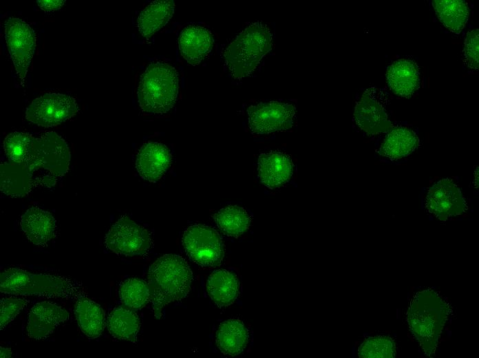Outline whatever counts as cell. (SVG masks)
Returning a JSON list of instances; mask_svg holds the SVG:
<instances>
[{"mask_svg": "<svg viewBox=\"0 0 479 358\" xmlns=\"http://www.w3.org/2000/svg\"><path fill=\"white\" fill-rule=\"evenodd\" d=\"M8 163L0 165V189L10 197H23L36 187L51 188L68 171L70 151L54 131L39 136L14 131L3 142Z\"/></svg>", "mask_w": 479, "mask_h": 358, "instance_id": "6da1fadb", "label": "cell"}, {"mask_svg": "<svg viewBox=\"0 0 479 358\" xmlns=\"http://www.w3.org/2000/svg\"><path fill=\"white\" fill-rule=\"evenodd\" d=\"M192 272L180 255L167 254L149 267L148 284L154 316L159 319L162 309L169 303L185 297L191 288Z\"/></svg>", "mask_w": 479, "mask_h": 358, "instance_id": "7a4b0ae2", "label": "cell"}, {"mask_svg": "<svg viewBox=\"0 0 479 358\" xmlns=\"http://www.w3.org/2000/svg\"><path fill=\"white\" fill-rule=\"evenodd\" d=\"M0 291L15 295L73 300L87 297L83 285L75 280L50 274H34L18 268H11L1 273Z\"/></svg>", "mask_w": 479, "mask_h": 358, "instance_id": "3957f363", "label": "cell"}, {"mask_svg": "<svg viewBox=\"0 0 479 358\" xmlns=\"http://www.w3.org/2000/svg\"><path fill=\"white\" fill-rule=\"evenodd\" d=\"M449 311L447 302L434 290L419 291L412 298L407 320L426 355H434Z\"/></svg>", "mask_w": 479, "mask_h": 358, "instance_id": "277c9868", "label": "cell"}, {"mask_svg": "<svg viewBox=\"0 0 479 358\" xmlns=\"http://www.w3.org/2000/svg\"><path fill=\"white\" fill-rule=\"evenodd\" d=\"M178 92L176 70L164 62L152 63L140 76L137 90L138 104L146 114H164L175 104Z\"/></svg>", "mask_w": 479, "mask_h": 358, "instance_id": "5b68a950", "label": "cell"}, {"mask_svg": "<svg viewBox=\"0 0 479 358\" xmlns=\"http://www.w3.org/2000/svg\"><path fill=\"white\" fill-rule=\"evenodd\" d=\"M272 47V34L264 24L254 23L245 28L224 52L231 74L240 79L251 74Z\"/></svg>", "mask_w": 479, "mask_h": 358, "instance_id": "8992f818", "label": "cell"}, {"mask_svg": "<svg viewBox=\"0 0 479 358\" xmlns=\"http://www.w3.org/2000/svg\"><path fill=\"white\" fill-rule=\"evenodd\" d=\"M182 243L190 260L200 266L214 267L223 260L222 238L211 227L200 224L189 227L183 233Z\"/></svg>", "mask_w": 479, "mask_h": 358, "instance_id": "52a82bcc", "label": "cell"}, {"mask_svg": "<svg viewBox=\"0 0 479 358\" xmlns=\"http://www.w3.org/2000/svg\"><path fill=\"white\" fill-rule=\"evenodd\" d=\"M105 244L111 251L125 256L145 255L151 246L149 231L127 216H123L110 228Z\"/></svg>", "mask_w": 479, "mask_h": 358, "instance_id": "ba28073f", "label": "cell"}, {"mask_svg": "<svg viewBox=\"0 0 479 358\" xmlns=\"http://www.w3.org/2000/svg\"><path fill=\"white\" fill-rule=\"evenodd\" d=\"M4 33L8 52L23 85L36 47L35 32L23 20L10 17L4 23Z\"/></svg>", "mask_w": 479, "mask_h": 358, "instance_id": "9c48e42d", "label": "cell"}, {"mask_svg": "<svg viewBox=\"0 0 479 358\" xmlns=\"http://www.w3.org/2000/svg\"><path fill=\"white\" fill-rule=\"evenodd\" d=\"M76 100L59 93H46L35 98L28 107L25 118L43 127H54L72 118L78 112Z\"/></svg>", "mask_w": 479, "mask_h": 358, "instance_id": "30bf717a", "label": "cell"}, {"mask_svg": "<svg viewBox=\"0 0 479 358\" xmlns=\"http://www.w3.org/2000/svg\"><path fill=\"white\" fill-rule=\"evenodd\" d=\"M247 112L251 131L264 134L290 129L293 125L295 108L292 105L270 101L250 106Z\"/></svg>", "mask_w": 479, "mask_h": 358, "instance_id": "8fae6325", "label": "cell"}, {"mask_svg": "<svg viewBox=\"0 0 479 358\" xmlns=\"http://www.w3.org/2000/svg\"><path fill=\"white\" fill-rule=\"evenodd\" d=\"M385 100L381 90L370 87L365 91L355 106V122L368 135L387 132L393 127L386 114Z\"/></svg>", "mask_w": 479, "mask_h": 358, "instance_id": "7c38bea8", "label": "cell"}, {"mask_svg": "<svg viewBox=\"0 0 479 358\" xmlns=\"http://www.w3.org/2000/svg\"><path fill=\"white\" fill-rule=\"evenodd\" d=\"M427 211L440 220L462 214L465 200L458 186L450 179H442L432 186L425 198Z\"/></svg>", "mask_w": 479, "mask_h": 358, "instance_id": "4fadbf2b", "label": "cell"}, {"mask_svg": "<svg viewBox=\"0 0 479 358\" xmlns=\"http://www.w3.org/2000/svg\"><path fill=\"white\" fill-rule=\"evenodd\" d=\"M171 162V154L166 145L149 142L138 150L136 168L142 178L156 182L166 173Z\"/></svg>", "mask_w": 479, "mask_h": 358, "instance_id": "5bb4252c", "label": "cell"}, {"mask_svg": "<svg viewBox=\"0 0 479 358\" xmlns=\"http://www.w3.org/2000/svg\"><path fill=\"white\" fill-rule=\"evenodd\" d=\"M68 319V313L61 306L48 302L37 303L29 313L27 333L30 338L43 339Z\"/></svg>", "mask_w": 479, "mask_h": 358, "instance_id": "9a60e30c", "label": "cell"}, {"mask_svg": "<svg viewBox=\"0 0 479 358\" xmlns=\"http://www.w3.org/2000/svg\"><path fill=\"white\" fill-rule=\"evenodd\" d=\"M20 226L28 240L37 246H46L56 234L54 216L38 207H30L22 215Z\"/></svg>", "mask_w": 479, "mask_h": 358, "instance_id": "2e32d148", "label": "cell"}, {"mask_svg": "<svg viewBox=\"0 0 479 358\" xmlns=\"http://www.w3.org/2000/svg\"><path fill=\"white\" fill-rule=\"evenodd\" d=\"M178 43L179 50L186 61L196 65L211 52L213 37L212 33L204 27L189 25L182 30Z\"/></svg>", "mask_w": 479, "mask_h": 358, "instance_id": "e0dca14e", "label": "cell"}, {"mask_svg": "<svg viewBox=\"0 0 479 358\" xmlns=\"http://www.w3.org/2000/svg\"><path fill=\"white\" fill-rule=\"evenodd\" d=\"M293 168L291 158L284 153L271 151L259 156V177L268 188L278 187L288 182L292 175Z\"/></svg>", "mask_w": 479, "mask_h": 358, "instance_id": "ac0fdd59", "label": "cell"}, {"mask_svg": "<svg viewBox=\"0 0 479 358\" xmlns=\"http://www.w3.org/2000/svg\"><path fill=\"white\" fill-rule=\"evenodd\" d=\"M386 74L391 90L402 97L411 96L419 85L418 68L411 60L395 61L389 66Z\"/></svg>", "mask_w": 479, "mask_h": 358, "instance_id": "d6986e66", "label": "cell"}, {"mask_svg": "<svg viewBox=\"0 0 479 358\" xmlns=\"http://www.w3.org/2000/svg\"><path fill=\"white\" fill-rule=\"evenodd\" d=\"M74 314L81 330L89 338L100 336L105 329V312L96 302L87 297L76 300Z\"/></svg>", "mask_w": 479, "mask_h": 358, "instance_id": "ffe728a7", "label": "cell"}, {"mask_svg": "<svg viewBox=\"0 0 479 358\" xmlns=\"http://www.w3.org/2000/svg\"><path fill=\"white\" fill-rule=\"evenodd\" d=\"M175 3L172 0L150 3L140 13L137 25L140 33L149 38L164 26L173 16Z\"/></svg>", "mask_w": 479, "mask_h": 358, "instance_id": "44dd1931", "label": "cell"}, {"mask_svg": "<svg viewBox=\"0 0 479 358\" xmlns=\"http://www.w3.org/2000/svg\"><path fill=\"white\" fill-rule=\"evenodd\" d=\"M248 341V332L245 325L237 319L222 322L216 333L215 341L219 350L229 356L241 353Z\"/></svg>", "mask_w": 479, "mask_h": 358, "instance_id": "7402d4cb", "label": "cell"}, {"mask_svg": "<svg viewBox=\"0 0 479 358\" xmlns=\"http://www.w3.org/2000/svg\"><path fill=\"white\" fill-rule=\"evenodd\" d=\"M206 289L217 306H228L235 302L238 295L239 281L234 273L224 269L217 270L209 275Z\"/></svg>", "mask_w": 479, "mask_h": 358, "instance_id": "603a6c76", "label": "cell"}, {"mask_svg": "<svg viewBox=\"0 0 479 358\" xmlns=\"http://www.w3.org/2000/svg\"><path fill=\"white\" fill-rule=\"evenodd\" d=\"M107 327L114 338L136 342L140 322L135 310L123 305L111 310L108 317Z\"/></svg>", "mask_w": 479, "mask_h": 358, "instance_id": "cb8c5ba5", "label": "cell"}, {"mask_svg": "<svg viewBox=\"0 0 479 358\" xmlns=\"http://www.w3.org/2000/svg\"><path fill=\"white\" fill-rule=\"evenodd\" d=\"M419 140L414 131L406 127L392 129L385 136L380 154L392 159L408 156L418 145Z\"/></svg>", "mask_w": 479, "mask_h": 358, "instance_id": "d4e9b609", "label": "cell"}, {"mask_svg": "<svg viewBox=\"0 0 479 358\" xmlns=\"http://www.w3.org/2000/svg\"><path fill=\"white\" fill-rule=\"evenodd\" d=\"M432 3L442 23L451 32L459 34L468 20L467 3L460 0H434Z\"/></svg>", "mask_w": 479, "mask_h": 358, "instance_id": "484cf974", "label": "cell"}, {"mask_svg": "<svg viewBox=\"0 0 479 358\" xmlns=\"http://www.w3.org/2000/svg\"><path fill=\"white\" fill-rule=\"evenodd\" d=\"M213 217L222 233L231 237H238L244 233L251 222L246 211L235 205L221 209Z\"/></svg>", "mask_w": 479, "mask_h": 358, "instance_id": "4316f807", "label": "cell"}, {"mask_svg": "<svg viewBox=\"0 0 479 358\" xmlns=\"http://www.w3.org/2000/svg\"><path fill=\"white\" fill-rule=\"evenodd\" d=\"M119 296L123 305L133 310L142 308L151 301L149 284L137 277L128 278L120 283Z\"/></svg>", "mask_w": 479, "mask_h": 358, "instance_id": "83f0119b", "label": "cell"}, {"mask_svg": "<svg viewBox=\"0 0 479 358\" xmlns=\"http://www.w3.org/2000/svg\"><path fill=\"white\" fill-rule=\"evenodd\" d=\"M394 341L386 336L366 339L359 348L358 355L365 358H392L395 355Z\"/></svg>", "mask_w": 479, "mask_h": 358, "instance_id": "f1b7e54d", "label": "cell"}, {"mask_svg": "<svg viewBox=\"0 0 479 358\" xmlns=\"http://www.w3.org/2000/svg\"><path fill=\"white\" fill-rule=\"evenodd\" d=\"M29 301L12 297L3 298L0 301V329H3L21 310L28 304Z\"/></svg>", "mask_w": 479, "mask_h": 358, "instance_id": "f546056e", "label": "cell"}, {"mask_svg": "<svg viewBox=\"0 0 479 358\" xmlns=\"http://www.w3.org/2000/svg\"><path fill=\"white\" fill-rule=\"evenodd\" d=\"M479 32L476 29L467 32L465 39L464 45V58L465 63L469 68L473 70L478 69V54H479Z\"/></svg>", "mask_w": 479, "mask_h": 358, "instance_id": "4dcf8cb0", "label": "cell"}, {"mask_svg": "<svg viewBox=\"0 0 479 358\" xmlns=\"http://www.w3.org/2000/svg\"><path fill=\"white\" fill-rule=\"evenodd\" d=\"M65 1L63 0H37L36 3L39 8L46 12H54L61 9L65 4Z\"/></svg>", "mask_w": 479, "mask_h": 358, "instance_id": "1f68e13d", "label": "cell"}, {"mask_svg": "<svg viewBox=\"0 0 479 358\" xmlns=\"http://www.w3.org/2000/svg\"><path fill=\"white\" fill-rule=\"evenodd\" d=\"M1 358L11 357L12 351L11 348L0 347Z\"/></svg>", "mask_w": 479, "mask_h": 358, "instance_id": "d6a6232c", "label": "cell"}]
</instances>
